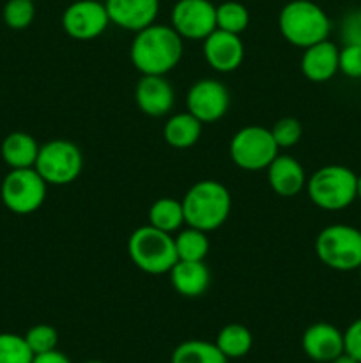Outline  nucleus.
I'll use <instances>...</instances> for the list:
<instances>
[{
    "label": "nucleus",
    "mask_w": 361,
    "mask_h": 363,
    "mask_svg": "<svg viewBox=\"0 0 361 363\" xmlns=\"http://www.w3.org/2000/svg\"><path fill=\"white\" fill-rule=\"evenodd\" d=\"M4 23L13 30H25L35 18L34 0H7L2 9Z\"/></svg>",
    "instance_id": "nucleus-27"
},
{
    "label": "nucleus",
    "mask_w": 361,
    "mask_h": 363,
    "mask_svg": "<svg viewBox=\"0 0 361 363\" xmlns=\"http://www.w3.org/2000/svg\"><path fill=\"white\" fill-rule=\"evenodd\" d=\"M356 199L361 201V176H357V186H356Z\"/></svg>",
    "instance_id": "nucleus-36"
},
{
    "label": "nucleus",
    "mask_w": 361,
    "mask_h": 363,
    "mask_svg": "<svg viewBox=\"0 0 361 363\" xmlns=\"http://www.w3.org/2000/svg\"><path fill=\"white\" fill-rule=\"evenodd\" d=\"M186 225L212 233L227 222L232 209L229 188L216 179L197 181L183 197Z\"/></svg>",
    "instance_id": "nucleus-2"
},
{
    "label": "nucleus",
    "mask_w": 361,
    "mask_h": 363,
    "mask_svg": "<svg viewBox=\"0 0 361 363\" xmlns=\"http://www.w3.org/2000/svg\"><path fill=\"white\" fill-rule=\"evenodd\" d=\"M265 172L271 190L283 199L296 197L306 188V172L294 156L278 152Z\"/></svg>",
    "instance_id": "nucleus-18"
},
{
    "label": "nucleus",
    "mask_w": 361,
    "mask_h": 363,
    "mask_svg": "<svg viewBox=\"0 0 361 363\" xmlns=\"http://www.w3.org/2000/svg\"><path fill=\"white\" fill-rule=\"evenodd\" d=\"M338 57L340 48L329 39L308 46L301 55V73L306 80L314 84H324L329 82L338 73Z\"/></svg>",
    "instance_id": "nucleus-17"
},
{
    "label": "nucleus",
    "mask_w": 361,
    "mask_h": 363,
    "mask_svg": "<svg viewBox=\"0 0 361 363\" xmlns=\"http://www.w3.org/2000/svg\"><path fill=\"white\" fill-rule=\"evenodd\" d=\"M278 28L287 43L304 50L329 39L331 20L326 11L311 0H290L280 11Z\"/></svg>",
    "instance_id": "nucleus-3"
},
{
    "label": "nucleus",
    "mask_w": 361,
    "mask_h": 363,
    "mask_svg": "<svg viewBox=\"0 0 361 363\" xmlns=\"http://www.w3.org/2000/svg\"><path fill=\"white\" fill-rule=\"evenodd\" d=\"M60 25L62 30L74 41H92L108 28L110 16L105 2L74 0L64 9Z\"/></svg>",
    "instance_id": "nucleus-10"
},
{
    "label": "nucleus",
    "mask_w": 361,
    "mask_h": 363,
    "mask_svg": "<svg viewBox=\"0 0 361 363\" xmlns=\"http://www.w3.org/2000/svg\"><path fill=\"white\" fill-rule=\"evenodd\" d=\"M127 254L131 262L147 275H165L179 261L173 234L156 229L149 223L131 233L127 240Z\"/></svg>",
    "instance_id": "nucleus-4"
},
{
    "label": "nucleus",
    "mask_w": 361,
    "mask_h": 363,
    "mask_svg": "<svg viewBox=\"0 0 361 363\" xmlns=\"http://www.w3.org/2000/svg\"><path fill=\"white\" fill-rule=\"evenodd\" d=\"M250 25V11L237 0H225L216 6V28L232 34H243Z\"/></svg>",
    "instance_id": "nucleus-26"
},
{
    "label": "nucleus",
    "mask_w": 361,
    "mask_h": 363,
    "mask_svg": "<svg viewBox=\"0 0 361 363\" xmlns=\"http://www.w3.org/2000/svg\"><path fill=\"white\" fill-rule=\"evenodd\" d=\"M204 124L190 112L173 113L163 126V138L173 149H190L200 140Z\"/></svg>",
    "instance_id": "nucleus-21"
},
{
    "label": "nucleus",
    "mask_w": 361,
    "mask_h": 363,
    "mask_svg": "<svg viewBox=\"0 0 361 363\" xmlns=\"http://www.w3.org/2000/svg\"><path fill=\"white\" fill-rule=\"evenodd\" d=\"M34 2H38V0H34Z\"/></svg>",
    "instance_id": "nucleus-39"
},
{
    "label": "nucleus",
    "mask_w": 361,
    "mask_h": 363,
    "mask_svg": "<svg viewBox=\"0 0 361 363\" xmlns=\"http://www.w3.org/2000/svg\"><path fill=\"white\" fill-rule=\"evenodd\" d=\"M39 147L34 137L25 131H13L7 135L0 145V155L9 169H30L35 165Z\"/></svg>",
    "instance_id": "nucleus-20"
},
{
    "label": "nucleus",
    "mask_w": 361,
    "mask_h": 363,
    "mask_svg": "<svg viewBox=\"0 0 361 363\" xmlns=\"http://www.w3.org/2000/svg\"><path fill=\"white\" fill-rule=\"evenodd\" d=\"M173 243L179 261H205L211 248L207 233L190 225H184L173 234Z\"/></svg>",
    "instance_id": "nucleus-25"
},
{
    "label": "nucleus",
    "mask_w": 361,
    "mask_h": 363,
    "mask_svg": "<svg viewBox=\"0 0 361 363\" xmlns=\"http://www.w3.org/2000/svg\"><path fill=\"white\" fill-rule=\"evenodd\" d=\"M338 71L349 78H361V45H343L340 48Z\"/></svg>",
    "instance_id": "nucleus-31"
},
{
    "label": "nucleus",
    "mask_w": 361,
    "mask_h": 363,
    "mask_svg": "<svg viewBox=\"0 0 361 363\" xmlns=\"http://www.w3.org/2000/svg\"><path fill=\"white\" fill-rule=\"evenodd\" d=\"M315 255L335 272H356L361 266V230L345 223L328 225L315 238Z\"/></svg>",
    "instance_id": "nucleus-6"
},
{
    "label": "nucleus",
    "mask_w": 361,
    "mask_h": 363,
    "mask_svg": "<svg viewBox=\"0 0 361 363\" xmlns=\"http://www.w3.org/2000/svg\"><path fill=\"white\" fill-rule=\"evenodd\" d=\"M34 169L48 186L74 183L84 170V152L67 138H53L39 147Z\"/></svg>",
    "instance_id": "nucleus-7"
},
{
    "label": "nucleus",
    "mask_w": 361,
    "mask_h": 363,
    "mask_svg": "<svg viewBox=\"0 0 361 363\" xmlns=\"http://www.w3.org/2000/svg\"><path fill=\"white\" fill-rule=\"evenodd\" d=\"M34 353L23 335L0 333V363H32Z\"/></svg>",
    "instance_id": "nucleus-28"
},
{
    "label": "nucleus",
    "mask_w": 361,
    "mask_h": 363,
    "mask_svg": "<svg viewBox=\"0 0 361 363\" xmlns=\"http://www.w3.org/2000/svg\"><path fill=\"white\" fill-rule=\"evenodd\" d=\"M173 291L184 298H198L211 286V269L205 261H177L168 272Z\"/></svg>",
    "instance_id": "nucleus-19"
},
{
    "label": "nucleus",
    "mask_w": 361,
    "mask_h": 363,
    "mask_svg": "<svg viewBox=\"0 0 361 363\" xmlns=\"http://www.w3.org/2000/svg\"><path fill=\"white\" fill-rule=\"evenodd\" d=\"M301 347L310 360L329 363L343 353V333L331 323H314L304 330Z\"/></svg>",
    "instance_id": "nucleus-16"
},
{
    "label": "nucleus",
    "mask_w": 361,
    "mask_h": 363,
    "mask_svg": "<svg viewBox=\"0 0 361 363\" xmlns=\"http://www.w3.org/2000/svg\"><path fill=\"white\" fill-rule=\"evenodd\" d=\"M230 106V92L216 78H200L186 92V110L202 124L222 119Z\"/></svg>",
    "instance_id": "nucleus-12"
},
{
    "label": "nucleus",
    "mask_w": 361,
    "mask_h": 363,
    "mask_svg": "<svg viewBox=\"0 0 361 363\" xmlns=\"http://www.w3.org/2000/svg\"><path fill=\"white\" fill-rule=\"evenodd\" d=\"M271 130L273 138H275L278 149H290L299 144L303 137V126L296 117H282L273 124Z\"/></svg>",
    "instance_id": "nucleus-29"
},
{
    "label": "nucleus",
    "mask_w": 361,
    "mask_h": 363,
    "mask_svg": "<svg viewBox=\"0 0 361 363\" xmlns=\"http://www.w3.org/2000/svg\"><path fill=\"white\" fill-rule=\"evenodd\" d=\"M202 53L205 62L218 73H234L244 60V45L239 34L225 30H212L202 41Z\"/></svg>",
    "instance_id": "nucleus-13"
},
{
    "label": "nucleus",
    "mask_w": 361,
    "mask_h": 363,
    "mask_svg": "<svg viewBox=\"0 0 361 363\" xmlns=\"http://www.w3.org/2000/svg\"><path fill=\"white\" fill-rule=\"evenodd\" d=\"M360 230H361V229H360Z\"/></svg>",
    "instance_id": "nucleus-40"
},
{
    "label": "nucleus",
    "mask_w": 361,
    "mask_h": 363,
    "mask_svg": "<svg viewBox=\"0 0 361 363\" xmlns=\"http://www.w3.org/2000/svg\"><path fill=\"white\" fill-rule=\"evenodd\" d=\"M357 176L343 165H324L306 179V194L322 211H342L356 201Z\"/></svg>",
    "instance_id": "nucleus-5"
},
{
    "label": "nucleus",
    "mask_w": 361,
    "mask_h": 363,
    "mask_svg": "<svg viewBox=\"0 0 361 363\" xmlns=\"http://www.w3.org/2000/svg\"><path fill=\"white\" fill-rule=\"evenodd\" d=\"M84 363H105V362H99V360H88V362H84Z\"/></svg>",
    "instance_id": "nucleus-37"
},
{
    "label": "nucleus",
    "mask_w": 361,
    "mask_h": 363,
    "mask_svg": "<svg viewBox=\"0 0 361 363\" xmlns=\"http://www.w3.org/2000/svg\"><path fill=\"white\" fill-rule=\"evenodd\" d=\"M357 272H360V282H361V266H360V268H357Z\"/></svg>",
    "instance_id": "nucleus-38"
},
{
    "label": "nucleus",
    "mask_w": 361,
    "mask_h": 363,
    "mask_svg": "<svg viewBox=\"0 0 361 363\" xmlns=\"http://www.w3.org/2000/svg\"><path fill=\"white\" fill-rule=\"evenodd\" d=\"M110 23L122 30L138 32L156 23L159 0H105Z\"/></svg>",
    "instance_id": "nucleus-15"
},
{
    "label": "nucleus",
    "mask_w": 361,
    "mask_h": 363,
    "mask_svg": "<svg viewBox=\"0 0 361 363\" xmlns=\"http://www.w3.org/2000/svg\"><path fill=\"white\" fill-rule=\"evenodd\" d=\"M214 344L229 360H234V358H243L250 353L253 346V335L244 325L230 323L219 330Z\"/></svg>",
    "instance_id": "nucleus-24"
},
{
    "label": "nucleus",
    "mask_w": 361,
    "mask_h": 363,
    "mask_svg": "<svg viewBox=\"0 0 361 363\" xmlns=\"http://www.w3.org/2000/svg\"><path fill=\"white\" fill-rule=\"evenodd\" d=\"M280 149L271 130L258 124L241 128L229 144V155L234 165L246 172H260L278 156Z\"/></svg>",
    "instance_id": "nucleus-8"
},
{
    "label": "nucleus",
    "mask_w": 361,
    "mask_h": 363,
    "mask_svg": "<svg viewBox=\"0 0 361 363\" xmlns=\"http://www.w3.org/2000/svg\"><path fill=\"white\" fill-rule=\"evenodd\" d=\"M134 101L145 116L165 117L176 105V91L161 74H142L134 87Z\"/></svg>",
    "instance_id": "nucleus-14"
},
{
    "label": "nucleus",
    "mask_w": 361,
    "mask_h": 363,
    "mask_svg": "<svg viewBox=\"0 0 361 363\" xmlns=\"http://www.w3.org/2000/svg\"><path fill=\"white\" fill-rule=\"evenodd\" d=\"M329 363H360L357 360H354L353 357H350V354H347L345 351H343L342 354H340V357H336L335 360L333 362H329Z\"/></svg>",
    "instance_id": "nucleus-35"
},
{
    "label": "nucleus",
    "mask_w": 361,
    "mask_h": 363,
    "mask_svg": "<svg viewBox=\"0 0 361 363\" xmlns=\"http://www.w3.org/2000/svg\"><path fill=\"white\" fill-rule=\"evenodd\" d=\"M149 225L156 227L159 230L173 234L186 225L184 222L183 202L173 197H161L154 201L147 213Z\"/></svg>",
    "instance_id": "nucleus-22"
},
{
    "label": "nucleus",
    "mask_w": 361,
    "mask_h": 363,
    "mask_svg": "<svg viewBox=\"0 0 361 363\" xmlns=\"http://www.w3.org/2000/svg\"><path fill=\"white\" fill-rule=\"evenodd\" d=\"M48 194V183L34 167L11 169L0 186L4 206L14 215H32L42 208Z\"/></svg>",
    "instance_id": "nucleus-9"
},
{
    "label": "nucleus",
    "mask_w": 361,
    "mask_h": 363,
    "mask_svg": "<svg viewBox=\"0 0 361 363\" xmlns=\"http://www.w3.org/2000/svg\"><path fill=\"white\" fill-rule=\"evenodd\" d=\"M184 53V39L172 25L152 23L134 32L130 46V59L140 74L166 77L176 69Z\"/></svg>",
    "instance_id": "nucleus-1"
},
{
    "label": "nucleus",
    "mask_w": 361,
    "mask_h": 363,
    "mask_svg": "<svg viewBox=\"0 0 361 363\" xmlns=\"http://www.w3.org/2000/svg\"><path fill=\"white\" fill-rule=\"evenodd\" d=\"M170 25L183 39L204 41L216 30V6L211 0H177L170 13Z\"/></svg>",
    "instance_id": "nucleus-11"
},
{
    "label": "nucleus",
    "mask_w": 361,
    "mask_h": 363,
    "mask_svg": "<svg viewBox=\"0 0 361 363\" xmlns=\"http://www.w3.org/2000/svg\"><path fill=\"white\" fill-rule=\"evenodd\" d=\"M32 363H71V360L62 353V351L52 350V351H46V353L34 354Z\"/></svg>",
    "instance_id": "nucleus-34"
},
{
    "label": "nucleus",
    "mask_w": 361,
    "mask_h": 363,
    "mask_svg": "<svg viewBox=\"0 0 361 363\" xmlns=\"http://www.w3.org/2000/svg\"><path fill=\"white\" fill-rule=\"evenodd\" d=\"M23 337L34 354L57 350V344H59V333H57V330L52 325L32 326Z\"/></svg>",
    "instance_id": "nucleus-30"
},
{
    "label": "nucleus",
    "mask_w": 361,
    "mask_h": 363,
    "mask_svg": "<svg viewBox=\"0 0 361 363\" xmlns=\"http://www.w3.org/2000/svg\"><path fill=\"white\" fill-rule=\"evenodd\" d=\"M170 363H229V358L214 342L193 339L184 340L173 350Z\"/></svg>",
    "instance_id": "nucleus-23"
},
{
    "label": "nucleus",
    "mask_w": 361,
    "mask_h": 363,
    "mask_svg": "<svg viewBox=\"0 0 361 363\" xmlns=\"http://www.w3.org/2000/svg\"><path fill=\"white\" fill-rule=\"evenodd\" d=\"M343 351L361 363V318L350 323L343 332Z\"/></svg>",
    "instance_id": "nucleus-33"
},
{
    "label": "nucleus",
    "mask_w": 361,
    "mask_h": 363,
    "mask_svg": "<svg viewBox=\"0 0 361 363\" xmlns=\"http://www.w3.org/2000/svg\"><path fill=\"white\" fill-rule=\"evenodd\" d=\"M343 45H361V9H354L345 14L340 27Z\"/></svg>",
    "instance_id": "nucleus-32"
}]
</instances>
